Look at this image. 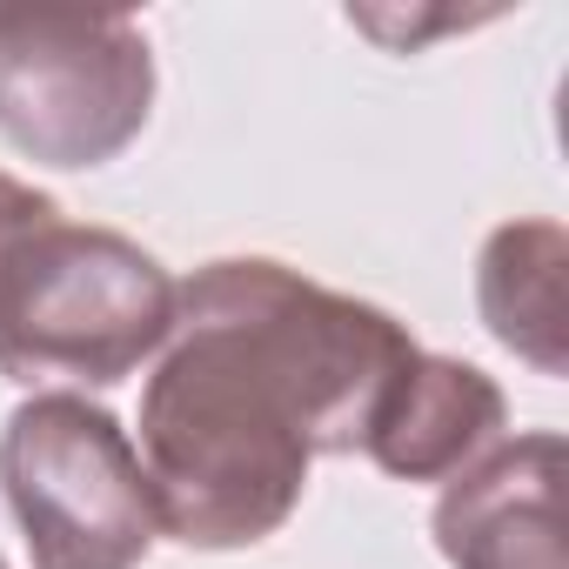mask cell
I'll list each match as a JSON object with an SVG mask.
<instances>
[{
    "mask_svg": "<svg viewBox=\"0 0 569 569\" xmlns=\"http://www.w3.org/2000/svg\"><path fill=\"white\" fill-rule=\"evenodd\" d=\"M449 569H562V436L496 442L436 502Z\"/></svg>",
    "mask_w": 569,
    "mask_h": 569,
    "instance_id": "5",
    "label": "cell"
},
{
    "mask_svg": "<svg viewBox=\"0 0 569 569\" xmlns=\"http://www.w3.org/2000/svg\"><path fill=\"white\" fill-rule=\"evenodd\" d=\"M154 108V54L128 14L0 8V134L41 168L114 161Z\"/></svg>",
    "mask_w": 569,
    "mask_h": 569,
    "instance_id": "4",
    "label": "cell"
},
{
    "mask_svg": "<svg viewBox=\"0 0 569 569\" xmlns=\"http://www.w3.org/2000/svg\"><path fill=\"white\" fill-rule=\"evenodd\" d=\"M502 422H509V402L482 369L422 349L396 382L362 456L396 482H456L502 442Z\"/></svg>",
    "mask_w": 569,
    "mask_h": 569,
    "instance_id": "6",
    "label": "cell"
},
{
    "mask_svg": "<svg viewBox=\"0 0 569 569\" xmlns=\"http://www.w3.org/2000/svg\"><path fill=\"white\" fill-rule=\"evenodd\" d=\"M48 221H61L54 194H41L34 181H14V174H0V268H8Z\"/></svg>",
    "mask_w": 569,
    "mask_h": 569,
    "instance_id": "8",
    "label": "cell"
},
{
    "mask_svg": "<svg viewBox=\"0 0 569 569\" xmlns=\"http://www.w3.org/2000/svg\"><path fill=\"white\" fill-rule=\"evenodd\" d=\"M168 329V268L114 228L48 221L0 268V376L8 382L114 389L148 356H161Z\"/></svg>",
    "mask_w": 569,
    "mask_h": 569,
    "instance_id": "2",
    "label": "cell"
},
{
    "mask_svg": "<svg viewBox=\"0 0 569 569\" xmlns=\"http://www.w3.org/2000/svg\"><path fill=\"white\" fill-rule=\"evenodd\" d=\"M422 349L322 281L234 254L174 289V329L141 389V469L161 536L188 549L268 542L302 509L316 456L369 449Z\"/></svg>",
    "mask_w": 569,
    "mask_h": 569,
    "instance_id": "1",
    "label": "cell"
},
{
    "mask_svg": "<svg viewBox=\"0 0 569 569\" xmlns=\"http://www.w3.org/2000/svg\"><path fill=\"white\" fill-rule=\"evenodd\" d=\"M0 489L34 569H141L161 536L128 429L88 396H34L8 416Z\"/></svg>",
    "mask_w": 569,
    "mask_h": 569,
    "instance_id": "3",
    "label": "cell"
},
{
    "mask_svg": "<svg viewBox=\"0 0 569 569\" xmlns=\"http://www.w3.org/2000/svg\"><path fill=\"white\" fill-rule=\"evenodd\" d=\"M562 274H569V241L556 221H509L482 241V261H476V302L489 336L509 356H522L536 376L569 369Z\"/></svg>",
    "mask_w": 569,
    "mask_h": 569,
    "instance_id": "7",
    "label": "cell"
},
{
    "mask_svg": "<svg viewBox=\"0 0 569 569\" xmlns=\"http://www.w3.org/2000/svg\"><path fill=\"white\" fill-rule=\"evenodd\" d=\"M0 569H8V562H0Z\"/></svg>",
    "mask_w": 569,
    "mask_h": 569,
    "instance_id": "9",
    "label": "cell"
}]
</instances>
